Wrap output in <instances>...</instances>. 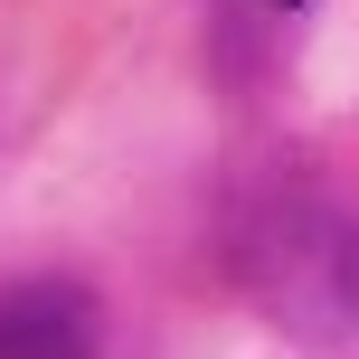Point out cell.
Listing matches in <instances>:
<instances>
[{
	"instance_id": "obj_1",
	"label": "cell",
	"mask_w": 359,
	"mask_h": 359,
	"mask_svg": "<svg viewBox=\"0 0 359 359\" xmlns=\"http://www.w3.org/2000/svg\"><path fill=\"white\" fill-rule=\"evenodd\" d=\"M0 359H104V312L86 284H0Z\"/></svg>"
},
{
	"instance_id": "obj_2",
	"label": "cell",
	"mask_w": 359,
	"mask_h": 359,
	"mask_svg": "<svg viewBox=\"0 0 359 359\" xmlns=\"http://www.w3.org/2000/svg\"><path fill=\"white\" fill-rule=\"evenodd\" d=\"M274 10H303V0H274Z\"/></svg>"
}]
</instances>
